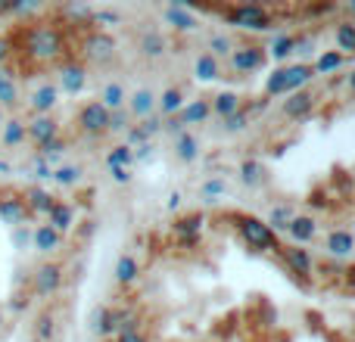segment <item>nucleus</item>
<instances>
[{
  "label": "nucleus",
  "mask_w": 355,
  "mask_h": 342,
  "mask_svg": "<svg viewBox=\"0 0 355 342\" xmlns=\"http://www.w3.org/2000/svg\"><path fill=\"white\" fill-rule=\"evenodd\" d=\"M16 50H22L35 62H56L66 53V37H62V31L56 25L35 22L28 28H22V44Z\"/></svg>",
  "instance_id": "nucleus-1"
},
{
  "label": "nucleus",
  "mask_w": 355,
  "mask_h": 342,
  "mask_svg": "<svg viewBox=\"0 0 355 342\" xmlns=\"http://www.w3.org/2000/svg\"><path fill=\"white\" fill-rule=\"evenodd\" d=\"M234 227H237L240 240H243V243L250 246L252 252H262V255H277V249H281V240H277V233L271 231V227L265 224L259 215L237 212V215H234Z\"/></svg>",
  "instance_id": "nucleus-2"
},
{
  "label": "nucleus",
  "mask_w": 355,
  "mask_h": 342,
  "mask_svg": "<svg viewBox=\"0 0 355 342\" xmlns=\"http://www.w3.org/2000/svg\"><path fill=\"white\" fill-rule=\"evenodd\" d=\"M221 16L227 19V25L240 31H252V35H262V31L275 28V12L262 3H240V6H221Z\"/></svg>",
  "instance_id": "nucleus-3"
},
{
  "label": "nucleus",
  "mask_w": 355,
  "mask_h": 342,
  "mask_svg": "<svg viewBox=\"0 0 355 342\" xmlns=\"http://www.w3.org/2000/svg\"><path fill=\"white\" fill-rule=\"evenodd\" d=\"M62 283H66V268L60 262H41L31 271L28 287L35 299H50V296H56L62 289Z\"/></svg>",
  "instance_id": "nucleus-4"
},
{
  "label": "nucleus",
  "mask_w": 355,
  "mask_h": 342,
  "mask_svg": "<svg viewBox=\"0 0 355 342\" xmlns=\"http://www.w3.org/2000/svg\"><path fill=\"white\" fill-rule=\"evenodd\" d=\"M119 53V41L110 35V31H87L81 37V60L85 62H97V66H106L112 62Z\"/></svg>",
  "instance_id": "nucleus-5"
},
{
  "label": "nucleus",
  "mask_w": 355,
  "mask_h": 342,
  "mask_svg": "<svg viewBox=\"0 0 355 342\" xmlns=\"http://www.w3.org/2000/svg\"><path fill=\"white\" fill-rule=\"evenodd\" d=\"M277 258H281V264L296 277V280L302 283V287L312 280V274H315V258H312V252H309V249H302V246L281 243V249H277Z\"/></svg>",
  "instance_id": "nucleus-6"
},
{
  "label": "nucleus",
  "mask_w": 355,
  "mask_h": 342,
  "mask_svg": "<svg viewBox=\"0 0 355 342\" xmlns=\"http://www.w3.org/2000/svg\"><path fill=\"white\" fill-rule=\"evenodd\" d=\"M75 125H78V131L87 137H103V134H110V112H106L97 100H87V103H81L78 112H75Z\"/></svg>",
  "instance_id": "nucleus-7"
},
{
  "label": "nucleus",
  "mask_w": 355,
  "mask_h": 342,
  "mask_svg": "<svg viewBox=\"0 0 355 342\" xmlns=\"http://www.w3.org/2000/svg\"><path fill=\"white\" fill-rule=\"evenodd\" d=\"M227 62H231V69L237 75H250V72L265 69V62H268V50L259 47V44H237L234 53L227 56Z\"/></svg>",
  "instance_id": "nucleus-8"
},
{
  "label": "nucleus",
  "mask_w": 355,
  "mask_h": 342,
  "mask_svg": "<svg viewBox=\"0 0 355 342\" xmlns=\"http://www.w3.org/2000/svg\"><path fill=\"white\" fill-rule=\"evenodd\" d=\"M87 87V66L81 60H66L56 72V91L69 93V97H78Z\"/></svg>",
  "instance_id": "nucleus-9"
},
{
  "label": "nucleus",
  "mask_w": 355,
  "mask_h": 342,
  "mask_svg": "<svg viewBox=\"0 0 355 342\" xmlns=\"http://www.w3.org/2000/svg\"><path fill=\"white\" fill-rule=\"evenodd\" d=\"M162 22L172 25L178 35H190V31H200V12L190 10L181 0H172V3L162 10Z\"/></svg>",
  "instance_id": "nucleus-10"
},
{
  "label": "nucleus",
  "mask_w": 355,
  "mask_h": 342,
  "mask_svg": "<svg viewBox=\"0 0 355 342\" xmlns=\"http://www.w3.org/2000/svg\"><path fill=\"white\" fill-rule=\"evenodd\" d=\"M0 218L6 224L19 227L31 218L28 208H25V199H22V190H12V187H3L0 190Z\"/></svg>",
  "instance_id": "nucleus-11"
},
{
  "label": "nucleus",
  "mask_w": 355,
  "mask_h": 342,
  "mask_svg": "<svg viewBox=\"0 0 355 342\" xmlns=\"http://www.w3.org/2000/svg\"><path fill=\"white\" fill-rule=\"evenodd\" d=\"M202 227H206V215L202 212H187V215H181V218L175 221L172 231H175V237H178V243L181 246H200Z\"/></svg>",
  "instance_id": "nucleus-12"
},
{
  "label": "nucleus",
  "mask_w": 355,
  "mask_h": 342,
  "mask_svg": "<svg viewBox=\"0 0 355 342\" xmlns=\"http://www.w3.org/2000/svg\"><path fill=\"white\" fill-rule=\"evenodd\" d=\"M315 106H318V97H315L312 91H296V93H287L281 103V112L284 118H290V122H302V118H309L315 112Z\"/></svg>",
  "instance_id": "nucleus-13"
},
{
  "label": "nucleus",
  "mask_w": 355,
  "mask_h": 342,
  "mask_svg": "<svg viewBox=\"0 0 355 342\" xmlns=\"http://www.w3.org/2000/svg\"><path fill=\"white\" fill-rule=\"evenodd\" d=\"M25 137L35 147H44V143L60 137V122L53 116H31V122H25Z\"/></svg>",
  "instance_id": "nucleus-14"
},
{
  "label": "nucleus",
  "mask_w": 355,
  "mask_h": 342,
  "mask_svg": "<svg viewBox=\"0 0 355 342\" xmlns=\"http://www.w3.org/2000/svg\"><path fill=\"white\" fill-rule=\"evenodd\" d=\"M91 333L100 339H116L119 333V308L112 305H97L91 314Z\"/></svg>",
  "instance_id": "nucleus-15"
},
{
  "label": "nucleus",
  "mask_w": 355,
  "mask_h": 342,
  "mask_svg": "<svg viewBox=\"0 0 355 342\" xmlns=\"http://www.w3.org/2000/svg\"><path fill=\"white\" fill-rule=\"evenodd\" d=\"M162 134V118L153 116V118H144V122H135L128 131H125V137H128V143L125 147H144V143H153L156 137Z\"/></svg>",
  "instance_id": "nucleus-16"
},
{
  "label": "nucleus",
  "mask_w": 355,
  "mask_h": 342,
  "mask_svg": "<svg viewBox=\"0 0 355 342\" xmlns=\"http://www.w3.org/2000/svg\"><path fill=\"white\" fill-rule=\"evenodd\" d=\"M128 116L135 122H144V118H153L156 116V91L150 87H137L135 93H128Z\"/></svg>",
  "instance_id": "nucleus-17"
},
{
  "label": "nucleus",
  "mask_w": 355,
  "mask_h": 342,
  "mask_svg": "<svg viewBox=\"0 0 355 342\" xmlns=\"http://www.w3.org/2000/svg\"><path fill=\"white\" fill-rule=\"evenodd\" d=\"M137 53L144 60H162L168 53V37L159 28H144L141 37H137Z\"/></svg>",
  "instance_id": "nucleus-18"
},
{
  "label": "nucleus",
  "mask_w": 355,
  "mask_h": 342,
  "mask_svg": "<svg viewBox=\"0 0 355 342\" xmlns=\"http://www.w3.org/2000/svg\"><path fill=\"white\" fill-rule=\"evenodd\" d=\"M22 199H25V208H28L31 218H35V215H44V218H47L53 202H56V196L50 193V190H44L41 183H31V187L22 190Z\"/></svg>",
  "instance_id": "nucleus-19"
},
{
  "label": "nucleus",
  "mask_w": 355,
  "mask_h": 342,
  "mask_svg": "<svg viewBox=\"0 0 355 342\" xmlns=\"http://www.w3.org/2000/svg\"><path fill=\"white\" fill-rule=\"evenodd\" d=\"M315 233H318V218H315V215H296V218L290 221V227H287L290 246H306V243H312Z\"/></svg>",
  "instance_id": "nucleus-20"
},
{
  "label": "nucleus",
  "mask_w": 355,
  "mask_h": 342,
  "mask_svg": "<svg viewBox=\"0 0 355 342\" xmlns=\"http://www.w3.org/2000/svg\"><path fill=\"white\" fill-rule=\"evenodd\" d=\"M56 103H60V91H56V84H50V81L37 84L28 97V106L35 116H50V112L56 109Z\"/></svg>",
  "instance_id": "nucleus-21"
},
{
  "label": "nucleus",
  "mask_w": 355,
  "mask_h": 342,
  "mask_svg": "<svg viewBox=\"0 0 355 342\" xmlns=\"http://www.w3.org/2000/svg\"><path fill=\"white\" fill-rule=\"evenodd\" d=\"M62 243H66V237H62V233H56L50 224L31 227V246H35L41 255H53V252H60Z\"/></svg>",
  "instance_id": "nucleus-22"
},
{
  "label": "nucleus",
  "mask_w": 355,
  "mask_h": 342,
  "mask_svg": "<svg viewBox=\"0 0 355 342\" xmlns=\"http://www.w3.org/2000/svg\"><path fill=\"white\" fill-rule=\"evenodd\" d=\"M324 249H327V255L331 258H349L352 252H355V233L352 231H343V227H334L331 233H327V240H324Z\"/></svg>",
  "instance_id": "nucleus-23"
},
{
  "label": "nucleus",
  "mask_w": 355,
  "mask_h": 342,
  "mask_svg": "<svg viewBox=\"0 0 355 342\" xmlns=\"http://www.w3.org/2000/svg\"><path fill=\"white\" fill-rule=\"evenodd\" d=\"M60 336V321H56L53 308H44L31 324V342H56Z\"/></svg>",
  "instance_id": "nucleus-24"
},
{
  "label": "nucleus",
  "mask_w": 355,
  "mask_h": 342,
  "mask_svg": "<svg viewBox=\"0 0 355 342\" xmlns=\"http://www.w3.org/2000/svg\"><path fill=\"white\" fill-rule=\"evenodd\" d=\"M184 103H187L184 87H166L162 93H156V116H159V118H172V116H178V112L184 109Z\"/></svg>",
  "instance_id": "nucleus-25"
},
{
  "label": "nucleus",
  "mask_w": 355,
  "mask_h": 342,
  "mask_svg": "<svg viewBox=\"0 0 355 342\" xmlns=\"http://www.w3.org/2000/svg\"><path fill=\"white\" fill-rule=\"evenodd\" d=\"M243 103L246 100L240 97L237 91H218L212 100H209V109H212V116L221 122V118H227V116H234V112L243 109Z\"/></svg>",
  "instance_id": "nucleus-26"
},
{
  "label": "nucleus",
  "mask_w": 355,
  "mask_h": 342,
  "mask_svg": "<svg viewBox=\"0 0 355 342\" xmlns=\"http://www.w3.org/2000/svg\"><path fill=\"white\" fill-rule=\"evenodd\" d=\"M47 224L53 227L56 233L66 237L69 231H75V206L72 202H66V199H56L53 208H50V215H47Z\"/></svg>",
  "instance_id": "nucleus-27"
},
{
  "label": "nucleus",
  "mask_w": 355,
  "mask_h": 342,
  "mask_svg": "<svg viewBox=\"0 0 355 342\" xmlns=\"http://www.w3.org/2000/svg\"><path fill=\"white\" fill-rule=\"evenodd\" d=\"M237 181L243 183L246 190H259L265 181H268V168H265L262 159H243L237 168Z\"/></svg>",
  "instance_id": "nucleus-28"
},
{
  "label": "nucleus",
  "mask_w": 355,
  "mask_h": 342,
  "mask_svg": "<svg viewBox=\"0 0 355 342\" xmlns=\"http://www.w3.org/2000/svg\"><path fill=\"white\" fill-rule=\"evenodd\" d=\"M212 116V109H209V100L206 97H193V100H187L184 103V109L178 112V122L184 125V128H193V125H202L206 118Z\"/></svg>",
  "instance_id": "nucleus-29"
},
{
  "label": "nucleus",
  "mask_w": 355,
  "mask_h": 342,
  "mask_svg": "<svg viewBox=\"0 0 355 342\" xmlns=\"http://www.w3.org/2000/svg\"><path fill=\"white\" fill-rule=\"evenodd\" d=\"M284 72H287V93L309 91V84L315 81V69L306 66V62H287Z\"/></svg>",
  "instance_id": "nucleus-30"
},
{
  "label": "nucleus",
  "mask_w": 355,
  "mask_h": 342,
  "mask_svg": "<svg viewBox=\"0 0 355 342\" xmlns=\"http://www.w3.org/2000/svg\"><path fill=\"white\" fill-rule=\"evenodd\" d=\"M112 277H116L119 287H135V283L141 280V262H137V255H131V252L119 255V262H116V271H112Z\"/></svg>",
  "instance_id": "nucleus-31"
},
{
  "label": "nucleus",
  "mask_w": 355,
  "mask_h": 342,
  "mask_svg": "<svg viewBox=\"0 0 355 342\" xmlns=\"http://www.w3.org/2000/svg\"><path fill=\"white\" fill-rule=\"evenodd\" d=\"M172 153H175V159H178V162H184V165H193V162L200 159V153H202V150H200V137L190 134V131L178 134V137H175Z\"/></svg>",
  "instance_id": "nucleus-32"
},
{
  "label": "nucleus",
  "mask_w": 355,
  "mask_h": 342,
  "mask_svg": "<svg viewBox=\"0 0 355 342\" xmlns=\"http://www.w3.org/2000/svg\"><path fill=\"white\" fill-rule=\"evenodd\" d=\"M100 106H103L106 112H116V109H125L128 106V91H125L119 81H106L103 87H100Z\"/></svg>",
  "instance_id": "nucleus-33"
},
{
  "label": "nucleus",
  "mask_w": 355,
  "mask_h": 342,
  "mask_svg": "<svg viewBox=\"0 0 355 342\" xmlns=\"http://www.w3.org/2000/svg\"><path fill=\"white\" fill-rule=\"evenodd\" d=\"M268 50V60H275L277 66H287V60H293V50H296V35H287V31H281V35H275V41H271Z\"/></svg>",
  "instance_id": "nucleus-34"
},
{
  "label": "nucleus",
  "mask_w": 355,
  "mask_h": 342,
  "mask_svg": "<svg viewBox=\"0 0 355 342\" xmlns=\"http://www.w3.org/2000/svg\"><path fill=\"white\" fill-rule=\"evenodd\" d=\"M193 78L202 81V84H212V81L221 78V62L215 60L212 53H200L193 62Z\"/></svg>",
  "instance_id": "nucleus-35"
},
{
  "label": "nucleus",
  "mask_w": 355,
  "mask_h": 342,
  "mask_svg": "<svg viewBox=\"0 0 355 342\" xmlns=\"http://www.w3.org/2000/svg\"><path fill=\"white\" fill-rule=\"evenodd\" d=\"M334 44H337V53L352 56L355 53V22L343 19V22L334 25Z\"/></svg>",
  "instance_id": "nucleus-36"
},
{
  "label": "nucleus",
  "mask_w": 355,
  "mask_h": 342,
  "mask_svg": "<svg viewBox=\"0 0 355 342\" xmlns=\"http://www.w3.org/2000/svg\"><path fill=\"white\" fill-rule=\"evenodd\" d=\"M296 215H300V212H296V208H293V202H277V206L268 212V221H265V224H268L275 233H277V231H284V233H287L290 221H293Z\"/></svg>",
  "instance_id": "nucleus-37"
},
{
  "label": "nucleus",
  "mask_w": 355,
  "mask_h": 342,
  "mask_svg": "<svg viewBox=\"0 0 355 342\" xmlns=\"http://www.w3.org/2000/svg\"><path fill=\"white\" fill-rule=\"evenodd\" d=\"M343 66H346V56L337 53V50H324V53H318L315 56V62H312L315 78H318V75H334V72H340Z\"/></svg>",
  "instance_id": "nucleus-38"
},
{
  "label": "nucleus",
  "mask_w": 355,
  "mask_h": 342,
  "mask_svg": "<svg viewBox=\"0 0 355 342\" xmlns=\"http://www.w3.org/2000/svg\"><path fill=\"white\" fill-rule=\"evenodd\" d=\"M66 150H69V143H66V137H56V141H50V143H44V147H37V159L41 162H47L50 168H56V165H62V156H66Z\"/></svg>",
  "instance_id": "nucleus-39"
},
{
  "label": "nucleus",
  "mask_w": 355,
  "mask_h": 342,
  "mask_svg": "<svg viewBox=\"0 0 355 342\" xmlns=\"http://www.w3.org/2000/svg\"><path fill=\"white\" fill-rule=\"evenodd\" d=\"M3 106H19V84H16V75L10 69H0V109Z\"/></svg>",
  "instance_id": "nucleus-40"
},
{
  "label": "nucleus",
  "mask_w": 355,
  "mask_h": 342,
  "mask_svg": "<svg viewBox=\"0 0 355 342\" xmlns=\"http://www.w3.org/2000/svg\"><path fill=\"white\" fill-rule=\"evenodd\" d=\"M0 141H3V147H22L28 137H25V122L22 118H10V122H3V128H0Z\"/></svg>",
  "instance_id": "nucleus-41"
},
{
  "label": "nucleus",
  "mask_w": 355,
  "mask_h": 342,
  "mask_svg": "<svg viewBox=\"0 0 355 342\" xmlns=\"http://www.w3.org/2000/svg\"><path fill=\"white\" fill-rule=\"evenodd\" d=\"M315 56H318V41H315V35H296L293 62H306V66H312Z\"/></svg>",
  "instance_id": "nucleus-42"
},
{
  "label": "nucleus",
  "mask_w": 355,
  "mask_h": 342,
  "mask_svg": "<svg viewBox=\"0 0 355 342\" xmlns=\"http://www.w3.org/2000/svg\"><path fill=\"white\" fill-rule=\"evenodd\" d=\"M234 47H237V44H234V37L231 35H225V31H212V35H209V50L206 53H212L215 60H227V56L234 53Z\"/></svg>",
  "instance_id": "nucleus-43"
},
{
  "label": "nucleus",
  "mask_w": 355,
  "mask_h": 342,
  "mask_svg": "<svg viewBox=\"0 0 355 342\" xmlns=\"http://www.w3.org/2000/svg\"><path fill=\"white\" fill-rule=\"evenodd\" d=\"M81 177H85V168H81V165H56L50 181L60 183V187H78Z\"/></svg>",
  "instance_id": "nucleus-44"
},
{
  "label": "nucleus",
  "mask_w": 355,
  "mask_h": 342,
  "mask_svg": "<svg viewBox=\"0 0 355 342\" xmlns=\"http://www.w3.org/2000/svg\"><path fill=\"white\" fill-rule=\"evenodd\" d=\"M116 25H122V12L119 10H94V16H91L94 31H110Z\"/></svg>",
  "instance_id": "nucleus-45"
},
{
  "label": "nucleus",
  "mask_w": 355,
  "mask_h": 342,
  "mask_svg": "<svg viewBox=\"0 0 355 342\" xmlns=\"http://www.w3.org/2000/svg\"><path fill=\"white\" fill-rule=\"evenodd\" d=\"M135 165V156H131V147H125V143H116V147L106 153V168H131Z\"/></svg>",
  "instance_id": "nucleus-46"
},
{
  "label": "nucleus",
  "mask_w": 355,
  "mask_h": 342,
  "mask_svg": "<svg viewBox=\"0 0 355 342\" xmlns=\"http://www.w3.org/2000/svg\"><path fill=\"white\" fill-rule=\"evenodd\" d=\"M227 193V181L221 174H215V177H206V181L200 183V196L206 202H212V199H221V196Z\"/></svg>",
  "instance_id": "nucleus-47"
},
{
  "label": "nucleus",
  "mask_w": 355,
  "mask_h": 342,
  "mask_svg": "<svg viewBox=\"0 0 355 342\" xmlns=\"http://www.w3.org/2000/svg\"><path fill=\"white\" fill-rule=\"evenodd\" d=\"M250 125H252V118L246 116V109H240V112H234V116L221 118V131H225V134H243Z\"/></svg>",
  "instance_id": "nucleus-48"
},
{
  "label": "nucleus",
  "mask_w": 355,
  "mask_h": 342,
  "mask_svg": "<svg viewBox=\"0 0 355 342\" xmlns=\"http://www.w3.org/2000/svg\"><path fill=\"white\" fill-rule=\"evenodd\" d=\"M135 125V118L128 116V109H116L110 112V134H125V131Z\"/></svg>",
  "instance_id": "nucleus-49"
},
{
  "label": "nucleus",
  "mask_w": 355,
  "mask_h": 342,
  "mask_svg": "<svg viewBox=\"0 0 355 342\" xmlns=\"http://www.w3.org/2000/svg\"><path fill=\"white\" fill-rule=\"evenodd\" d=\"M131 156H135V165H147V162L156 159V143H144V147H135V150H131Z\"/></svg>",
  "instance_id": "nucleus-50"
},
{
  "label": "nucleus",
  "mask_w": 355,
  "mask_h": 342,
  "mask_svg": "<svg viewBox=\"0 0 355 342\" xmlns=\"http://www.w3.org/2000/svg\"><path fill=\"white\" fill-rule=\"evenodd\" d=\"M12 243H16V249H25V246L31 243V227L28 224L12 227Z\"/></svg>",
  "instance_id": "nucleus-51"
},
{
  "label": "nucleus",
  "mask_w": 355,
  "mask_h": 342,
  "mask_svg": "<svg viewBox=\"0 0 355 342\" xmlns=\"http://www.w3.org/2000/svg\"><path fill=\"white\" fill-rule=\"evenodd\" d=\"M31 177H35V181H50V177H53V168L47 165V162H41L35 156V165H31Z\"/></svg>",
  "instance_id": "nucleus-52"
},
{
  "label": "nucleus",
  "mask_w": 355,
  "mask_h": 342,
  "mask_svg": "<svg viewBox=\"0 0 355 342\" xmlns=\"http://www.w3.org/2000/svg\"><path fill=\"white\" fill-rule=\"evenodd\" d=\"M184 125L178 122V116H172V118H162V134H172V137H178V134H184Z\"/></svg>",
  "instance_id": "nucleus-53"
},
{
  "label": "nucleus",
  "mask_w": 355,
  "mask_h": 342,
  "mask_svg": "<svg viewBox=\"0 0 355 342\" xmlns=\"http://www.w3.org/2000/svg\"><path fill=\"white\" fill-rule=\"evenodd\" d=\"M12 53H16V44H12V37H0V66H3V62H10Z\"/></svg>",
  "instance_id": "nucleus-54"
},
{
  "label": "nucleus",
  "mask_w": 355,
  "mask_h": 342,
  "mask_svg": "<svg viewBox=\"0 0 355 342\" xmlns=\"http://www.w3.org/2000/svg\"><path fill=\"white\" fill-rule=\"evenodd\" d=\"M181 206H184V193H181V190H172V193H168V199H166V208H168V212H178Z\"/></svg>",
  "instance_id": "nucleus-55"
},
{
  "label": "nucleus",
  "mask_w": 355,
  "mask_h": 342,
  "mask_svg": "<svg viewBox=\"0 0 355 342\" xmlns=\"http://www.w3.org/2000/svg\"><path fill=\"white\" fill-rule=\"evenodd\" d=\"M110 174H112V181L122 183V187H125V183H131V177H135V174H131V168H112Z\"/></svg>",
  "instance_id": "nucleus-56"
},
{
  "label": "nucleus",
  "mask_w": 355,
  "mask_h": 342,
  "mask_svg": "<svg viewBox=\"0 0 355 342\" xmlns=\"http://www.w3.org/2000/svg\"><path fill=\"white\" fill-rule=\"evenodd\" d=\"M112 342H147V333H119Z\"/></svg>",
  "instance_id": "nucleus-57"
},
{
  "label": "nucleus",
  "mask_w": 355,
  "mask_h": 342,
  "mask_svg": "<svg viewBox=\"0 0 355 342\" xmlns=\"http://www.w3.org/2000/svg\"><path fill=\"white\" fill-rule=\"evenodd\" d=\"M334 10H337L334 3H327V6H306L309 16H327V12H334Z\"/></svg>",
  "instance_id": "nucleus-58"
},
{
  "label": "nucleus",
  "mask_w": 355,
  "mask_h": 342,
  "mask_svg": "<svg viewBox=\"0 0 355 342\" xmlns=\"http://www.w3.org/2000/svg\"><path fill=\"white\" fill-rule=\"evenodd\" d=\"M28 296H22V293H19V296H12V302H10V308H16V312H22V308H28Z\"/></svg>",
  "instance_id": "nucleus-59"
},
{
  "label": "nucleus",
  "mask_w": 355,
  "mask_h": 342,
  "mask_svg": "<svg viewBox=\"0 0 355 342\" xmlns=\"http://www.w3.org/2000/svg\"><path fill=\"white\" fill-rule=\"evenodd\" d=\"M346 84H349V93H352V97H355V69H352V72H349V78H346Z\"/></svg>",
  "instance_id": "nucleus-60"
},
{
  "label": "nucleus",
  "mask_w": 355,
  "mask_h": 342,
  "mask_svg": "<svg viewBox=\"0 0 355 342\" xmlns=\"http://www.w3.org/2000/svg\"><path fill=\"white\" fill-rule=\"evenodd\" d=\"M10 171H12V168H10V162L0 159V174H10Z\"/></svg>",
  "instance_id": "nucleus-61"
},
{
  "label": "nucleus",
  "mask_w": 355,
  "mask_h": 342,
  "mask_svg": "<svg viewBox=\"0 0 355 342\" xmlns=\"http://www.w3.org/2000/svg\"><path fill=\"white\" fill-rule=\"evenodd\" d=\"M0 128H3V109H0Z\"/></svg>",
  "instance_id": "nucleus-62"
},
{
  "label": "nucleus",
  "mask_w": 355,
  "mask_h": 342,
  "mask_svg": "<svg viewBox=\"0 0 355 342\" xmlns=\"http://www.w3.org/2000/svg\"><path fill=\"white\" fill-rule=\"evenodd\" d=\"M349 12H352V16H355V3H349Z\"/></svg>",
  "instance_id": "nucleus-63"
},
{
  "label": "nucleus",
  "mask_w": 355,
  "mask_h": 342,
  "mask_svg": "<svg viewBox=\"0 0 355 342\" xmlns=\"http://www.w3.org/2000/svg\"><path fill=\"white\" fill-rule=\"evenodd\" d=\"M0 327H3V312H0Z\"/></svg>",
  "instance_id": "nucleus-64"
}]
</instances>
